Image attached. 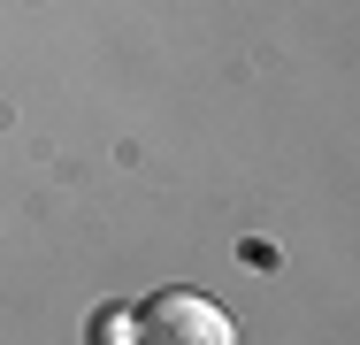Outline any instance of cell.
Instances as JSON below:
<instances>
[{
  "label": "cell",
  "instance_id": "obj_1",
  "mask_svg": "<svg viewBox=\"0 0 360 345\" xmlns=\"http://www.w3.org/2000/svg\"><path fill=\"white\" fill-rule=\"evenodd\" d=\"M139 345H238V330L207 291H161L139 315Z\"/></svg>",
  "mask_w": 360,
  "mask_h": 345
}]
</instances>
